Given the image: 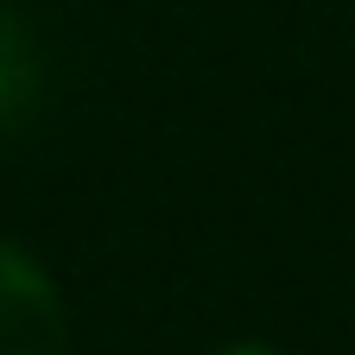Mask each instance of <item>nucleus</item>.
Masks as SVG:
<instances>
[{
    "instance_id": "obj_1",
    "label": "nucleus",
    "mask_w": 355,
    "mask_h": 355,
    "mask_svg": "<svg viewBox=\"0 0 355 355\" xmlns=\"http://www.w3.org/2000/svg\"><path fill=\"white\" fill-rule=\"evenodd\" d=\"M64 343L70 330L51 273L13 241H0V355H64Z\"/></svg>"
},
{
    "instance_id": "obj_2",
    "label": "nucleus",
    "mask_w": 355,
    "mask_h": 355,
    "mask_svg": "<svg viewBox=\"0 0 355 355\" xmlns=\"http://www.w3.org/2000/svg\"><path fill=\"white\" fill-rule=\"evenodd\" d=\"M38 96V44L32 32L0 7V127H13Z\"/></svg>"
},
{
    "instance_id": "obj_3",
    "label": "nucleus",
    "mask_w": 355,
    "mask_h": 355,
    "mask_svg": "<svg viewBox=\"0 0 355 355\" xmlns=\"http://www.w3.org/2000/svg\"><path fill=\"white\" fill-rule=\"evenodd\" d=\"M222 355H279V349H266V343H235V349H222Z\"/></svg>"
}]
</instances>
